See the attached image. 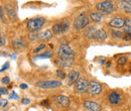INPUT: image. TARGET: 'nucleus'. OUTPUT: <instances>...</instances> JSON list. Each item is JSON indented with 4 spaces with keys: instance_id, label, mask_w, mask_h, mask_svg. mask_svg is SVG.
I'll return each instance as SVG.
<instances>
[{
    "instance_id": "f704fd0d",
    "label": "nucleus",
    "mask_w": 131,
    "mask_h": 111,
    "mask_svg": "<svg viewBox=\"0 0 131 111\" xmlns=\"http://www.w3.org/2000/svg\"><path fill=\"white\" fill-rule=\"evenodd\" d=\"M22 103H23V104H29V103H30V100H29V99H23V100H22Z\"/></svg>"
},
{
    "instance_id": "f8f14e48",
    "label": "nucleus",
    "mask_w": 131,
    "mask_h": 111,
    "mask_svg": "<svg viewBox=\"0 0 131 111\" xmlns=\"http://www.w3.org/2000/svg\"><path fill=\"white\" fill-rule=\"evenodd\" d=\"M88 87H89V83H88L87 80L84 79V78L79 79L77 84H76V90L78 92H85L88 89Z\"/></svg>"
},
{
    "instance_id": "ddd939ff",
    "label": "nucleus",
    "mask_w": 131,
    "mask_h": 111,
    "mask_svg": "<svg viewBox=\"0 0 131 111\" xmlns=\"http://www.w3.org/2000/svg\"><path fill=\"white\" fill-rule=\"evenodd\" d=\"M12 47L14 49H17V51L22 49L26 47V42L22 38H14L12 41Z\"/></svg>"
},
{
    "instance_id": "2f4dec72",
    "label": "nucleus",
    "mask_w": 131,
    "mask_h": 111,
    "mask_svg": "<svg viewBox=\"0 0 131 111\" xmlns=\"http://www.w3.org/2000/svg\"><path fill=\"white\" fill-rule=\"evenodd\" d=\"M7 89L6 88H4V87H2V88H0V95H4V94H7Z\"/></svg>"
},
{
    "instance_id": "6e6552de",
    "label": "nucleus",
    "mask_w": 131,
    "mask_h": 111,
    "mask_svg": "<svg viewBox=\"0 0 131 111\" xmlns=\"http://www.w3.org/2000/svg\"><path fill=\"white\" fill-rule=\"evenodd\" d=\"M88 91L90 93V95H97L102 91V86L101 84H99L97 82H91L89 83V87H88Z\"/></svg>"
},
{
    "instance_id": "9d476101",
    "label": "nucleus",
    "mask_w": 131,
    "mask_h": 111,
    "mask_svg": "<svg viewBox=\"0 0 131 111\" xmlns=\"http://www.w3.org/2000/svg\"><path fill=\"white\" fill-rule=\"evenodd\" d=\"M54 101H56V103L58 105H60L62 107H68V106H70V103H71L70 99L64 95L56 96L54 97Z\"/></svg>"
},
{
    "instance_id": "f257e3e1",
    "label": "nucleus",
    "mask_w": 131,
    "mask_h": 111,
    "mask_svg": "<svg viewBox=\"0 0 131 111\" xmlns=\"http://www.w3.org/2000/svg\"><path fill=\"white\" fill-rule=\"evenodd\" d=\"M86 36L88 38H91V39H101V41H104V39L107 38V33L104 32L103 29H96L94 27H90L86 32Z\"/></svg>"
},
{
    "instance_id": "72a5a7b5",
    "label": "nucleus",
    "mask_w": 131,
    "mask_h": 111,
    "mask_svg": "<svg viewBox=\"0 0 131 111\" xmlns=\"http://www.w3.org/2000/svg\"><path fill=\"white\" fill-rule=\"evenodd\" d=\"M8 67H9V64H8V63H5V65H4L3 67H2V69H1V71L3 72L4 70H6V69H8Z\"/></svg>"
},
{
    "instance_id": "393cba45",
    "label": "nucleus",
    "mask_w": 131,
    "mask_h": 111,
    "mask_svg": "<svg viewBox=\"0 0 131 111\" xmlns=\"http://www.w3.org/2000/svg\"><path fill=\"white\" fill-rule=\"evenodd\" d=\"M57 76H58L60 79H65V78H66L65 73H64L63 71H61V70H59V71L57 72Z\"/></svg>"
},
{
    "instance_id": "20e7f679",
    "label": "nucleus",
    "mask_w": 131,
    "mask_h": 111,
    "mask_svg": "<svg viewBox=\"0 0 131 111\" xmlns=\"http://www.w3.org/2000/svg\"><path fill=\"white\" fill-rule=\"evenodd\" d=\"M69 27H70V24L68 22V20H62L61 22H58L56 23L53 26H52V32L54 34H62L64 32H68L69 31Z\"/></svg>"
},
{
    "instance_id": "4c0bfd02",
    "label": "nucleus",
    "mask_w": 131,
    "mask_h": 111,
    "mask_svg": "<svg viewBox=\"0 0 131 111\" xmlns=\"http://www.w3.org/2000/svg\"><path fill=\"white\" fill-rule=\"evenodd\" d=\"M41 105H45V106H49V101H43V102H41Z\"/></svg>"
},
{
    "instance_id": "473e14b6",
    "label": "nucleus",
    "mask_w": 131,
    "mask_h": 111,
    "mask_svg": "<svg viewBox=\"0 0 131 111\" xmlns=\"http://www.w3.org/2000/svg\"><path fill=\"white\" fill-rule=\"evenodd\" d=\"M9 98H10V99H18L19 97H18V95H16L15 92H12V93L9 95Z\"/></svg>"
},
{
    "instance_id": "2eb2a0df",
    "label": "nucleus",
    "mask_w": 131,
    "mask_h": 111,
    "mask_svg": "<svg viewBox=\"0 0 131 111\" xmlns=\"http://www.w3.org/2000/svg\"><path fill=\"white\" fill-rule=\"evenodd\" d=\"M57 64L62 68H70L74 64V59H59L58 58Z\"/></svg>"
},
{
    "instance_id": "0eeeda50",
    "label": "nucleus",
    "mask_w": 131,
    "mask_h": 111,
    "mask_svg": "<svg viewBox=\"0 0 131 111\" xmlns=\"http://www.w3.org/2000/svg\"><path fill=\"white\" fill-rule=\"evenodd\" d=\"M96 8H97V10L101 11V12L110 13V12L113 10V8H114V4H113L111 1H109V0H107V1H102V2H100V3L97 4Z\"/></svg>"
},
{
    "instance_id": "f3484780",
    "label": "nucleus",
    "mask_w": 131,
    "mask_h": 111,
    "mask_svg": "<svg viewBox=\"0 0 131 111\" xmlns=\"http://www.w3.org/2000/svg\"><path fill=\"white\" fill-rule=\"evenodd\" d=\"M79 77H80V73H79L78 71H75V70L71 71V72L69 73V83H70V84H75V83H77L78 80H79Z\"/></svg>"
},
{
    "instance_id": "c85d7f7f",
    "label": "nucleus",
    "mask_w": 131,
    "mask_h": 111,
    "mask_svg": "<svg viewBox=\"0 0 131 111\" xmlns=\"http://www.w3.org/2000/svg\"><path fill=\"white\" fill-rule=\"evenodd\" d=\"M45 47H46V46H45L43 44H42V45H39V46H38L37 48H34V51H33V52H34V53H38L39 51H41V49H43V48H45Z\"/></svg>"
},
{
    "instance_id": "423d86ee",
    "label": "nucleus",
    "mask_w": 131,
    "mask_h": 111,
    "mask_svg": "<svg viewBox=\"0 0 131 111\" xmlns=\"http://www.w3.org/2000/svg\"><path fill=\"white\" fill-rule=\"evenodd\" d=\"M35 86L41 89H54L62 86V83L59 81H41V82H37Z\"/></svg>"
},
{
    "instance_id": "ea45409f",
    "label": "nucleus",
    "mask_w": 131,
    "mask_h": 111,
    "mask_svg": "<svg viewBox=\"0 0 131 111\" xmlns=\"http://www.w3.org/2000/svg\"><path fill=\"white\" fill-rule=\"evenodd\" d=\"M128 1H129V2H130V3H131V0H128Z\"/></svg>"
},
{
    "instance_id": "7c9ffc66",
    "label": "nucleus",
    "mask_w": 131,
    "mask_h": 111,
    "mask_svg": "<svg viewBox=\"0 0 131 111\" xmlns=\"http://www.w3.org/2000/svg\"><path fill=\"white\" fill-rule=\"evenodd\" d=\"M5 45V38L3 37V35L0 33V47H2V46H4Z\"/></svg>"
},
{
    "instance_id": "aec40b11",
    "label": "nucleus",
    "mask_w": 131,
    "mask_h": 111,
    "mask_svg": "<svg viewBox=\"0 0 131 111\" xmlns=\"http://www.w3.org/2000/svg\"><path fill=\"white\" fill-rule=\"evenodd\" d=\"M51 56H52L51 51H48V52H45L43 54H40V55L36 56L35 59H49V58H51Z\"/></svg>"
},
{
    "instance_id": "58836bf2",
    "label": "nucleus",
    "mask_w": 131,
    "mask_h": 111,
    "mask_svg": "<svg viewBox=\"0 0 131 111\" xmlns=\"http://www.w3.org/2000/svg\"><path fill=\"white\" fill-rule=\"evenodd\" d=\"M11 58H12L13 60H15V59H16V55H15V54H13V55L11 56Z\"/></svg>"
},
{
    "instance_id": "6ab92c4d",
    "label": "nucleus",
    "mask_w": 131,
    "mask_h": 111,
    "mask_svg": "<svg viewBox=\"0 0 131 111\" xmlns=\"http://www.w3.org/2000/svg\"><path fill=\"white\" fill-rule=\"evenodd\" d=\"M119 101H120V95L117 92H112L109 95V102L111 104H117L119 103Z\"/></svg>"
},
{
    "instance_id": "b1692460",
    "label": "nucleus",
    "mask_w": 131,
    "mask_h": 111,
    "mask_svg": "<svg viewBox=\"0 0 131 111\" xmlns=\"http://www.w3.org/2000/svg\"><path fill=\"white\" fill-rule=\"evenodd\" d=\"M123 39L126 41V42L131 41V32H125V33L123 34Z\"/></svg>"
},
{
    "instance_id": "cd10ccee",
    "label": "nucleus",
    "mask_w": 131,
    "mask_h": 111,
    "mask_svg": "<svg viewBox=\"0 0 131 111\" xmlns=\"http://www.w3.org/2000/svg\"><path fill=\"white\" fill-rule=\"evenodd\" d=\"M1 81H2V84L7 85V84H9V83H10V78H9V77H4V78H2V79H1Z\"/></svg>"
},
{
    "instance_id": "a878e982",
    "label": "nucleus",
    "mask_w": 131,
    "mask_h": 111,
    "mask_svg": "<svg viewBox=\"0 0 131 111\" xmlns=\"http://www.w3.org/2000/svg\"><path fill=\"white\" fill-rule=\"evenodd\" d=\"M28 37H29V39H37V33H34V32H30L29 34H28Z\"/></svg>"
},
{
    "instance_id": "c756f323",
    "label": "nucleus",
    "mask_w": 131,
    "mask_h": 111,
    "mask_svg": "<svg viewBox=\"0 0 131 111\" xmlns=\"http://www.w3.org/2000/svg\"><path fill=\"white\" fill-rule=\"evenodd\" d=\"M126 62H127V58H126V57H122V58H120V59L118 60V64H120V65L126 63Z\"/></svg>"
},
{
    "instance_id": "4be33fe9",
    "label": "nucleus",
    "mask_w": 131,
    "mask_h": 111,
    "mask_svg": "<svg viewBox=\"0 0 131 111\" xmlns=\"http://www.w3.org/2000/svg\"><path fill=\"white\" fill-rule=\"evenodd\" d=\"M91 19L93 20V21H95V22H99L101 19H102V14H100L98 12H93V13H91Z\"/></svg>"
},
{
    "instance_id": "1a4fd4ad",
    "label": "nucleus",
    "mask_w": 131,
    "mask_h": 111,
    "mask_svg": "<svg viewBox=\"0 0 131 111\" xmlns=\"http://www.w3.org/2000/svg\"><path fill=\"white\" fill-rule=\"evenodd\" d=\"M84 107L88 111H101V106L98 103L94 102V101H89L86 100L84 102Z\"/></svg>"
},
{
    "instance_id": "4468645a",
    "label": "nucleus",
    "mask_w": 131,
    "mask_h": 111,
    "mask_svg": "<svg viewBox=\"0 0 131 111\" xmlns=\"http://www.w3.org/2000/svg\"><path fill=\"white\" fill-rule=\"evenodd\" d=\"M52 35H53L52 31L47 29L45 32L37 33V39H39V41H48V39H50L52 37Z\"/></svg>"
},
{
    "instance_id": "39448f33",
    "label": "nucleus",
    "mask_w": 131,
    "mask_h": 111,
    "mask_svg": "<svg viewBox=\"0 0 131 111\" xmlns=\"http://www.w3.org/2000/svg\"><path fill=\"white\" fill-rule=\"evenodd\" d=\"M88 24H89V18L84 14L79 15L74 21V26L77 31H82L83 28H85Z\"/></svg>"
},
{
    "instance_id": "e433bc0d",
    "label": "nucleus",
    "mask_w": 131,
    "mask_h": 111,
    "mask_svg": "<svg viewBox=\"0 0 131 111\" xmlns=\"http://www.w3.org/2000/svg\"><path fill=\"white\" fill-rule=\"evenodd\" d=\"M27 87H28V86H27L26 84H21V85H20V88H21V89H26Z\"/></svg>"
},
{
    "instance_id": "7ed1b4c3",
    "label": "nucleus",
    "mask_w": 131,
    "mask_h": 111,
    "mask_svg": "<svg viewBox=\"0 0 131 111\" xmlns=\"http://www.w3.org/2000/svg\"><path fill=\"white\" fill-rule=\"evenodd\" d=\"M43 24H45V18H41V17L33 18L27 22V28L31 32H34L40 29L43 26Z\"/></svg>"
},
{
    "instance_id": "f03ea898",
    "label": "nucleus",
    "mask_w": 131,
    "mask_h": 111,
    "mask_svg": "<svg viewBox=\"0 0 131 111\" xmlns=\"http://www.w3.org/2000/svg\"><path fill=\"white\" fill-rule=\"evenodd\" d=\"M75 52L68 45H62L58 49V58L59 59H74Z\"/></svg>"
},
{
    "instance_id": "bb28decb",
    "label": "nucleus",
    "mask_w": 131,
    "mask_h": 111,
    "mask_svg": "<svg viewBox=\"0 0 131 111\" xmlns=\"http://www.w3.org/2000/svg\"><path fill=\"white\" fill-rule=\"evenodd\" d=\"M7 104H8V101L6 100V99H2V100H0V107H5V106H7Z\"/></svg>"
},
{
    "instance_id": "412c9836",
    "label": "nucleus",
    "mask_w": 131,
    "mask_h": 111,
    "mask_svg": "<svg viewBox=\"0 0 131 111\" xmlns=\"http://www.w3.org/2000/svg\"><path fill=\"white\" fill-rule=\"evenodd\" d=\"M130 31H131V19L127 18V19H125V24L123 26V32H130Z\"/></svg>"
},
{
    "instance_id": "dca6fc26",
    "label": "nucleus",
    "mask_w": 131,
    "mask_h": 111,
    "mask_svg": "<svg viewBox=\"0 0 131 111\" xmlns=\"http://www.w3.org/2000/svg\"><path fill=\"white\" fill-rule=\"evenodd\" d=\"M119 7L125 11L126 13H131V3L127 0H120L119 1Z\"/></svg>"
},
{
    "instance_id": "5701e85b",
    "label": "nucleus",
    "mask_w": 131,
    "mask_h": 111,
    "mask_svg": "<svg viewBox=\"0 0 131 111\" xmlns=\"http://www.w3.org/2000/svg\"><path fill=\"white\" fill-rule=\"evenodd\" d=\"M111 35H112L113 38H120V37L123 36V32H119V31H112Z\"/></svg>"
},
{
    "instance_id": "a211bd4d",
    "label": "nucleus",
    "mask_w": 131,
    "mask_h": 111,
    "mask_svg": "<svg viewBox=\"0 0 131 111\" xmlns=\"http://www.w3.org/2000/svg\"><path fill=\"white\" fill-rule=\"evenodd\" d=\"M5 9H6L7 14H8L10 19H12V20H15L16 19V12H15V10H14V8H13L12 5H6Z\"/></svg>"
},
{
    "instance_id": "c9c22d12",
    "label": "nucleus",
    "mask_w": 131,
    "mask_h": 111,
    "mask_svg": "<svg viewBox=\"0 0 131 111\" xmlns=\"http://www.w3.org/2000/svg\"><path fill=\"white\" fill-rule=\"evenodd\" d=\"M0 17H1V19H4V15H3V9H2V7H0Z\"/></svg>"
},
{
    "instance_id": "9b49d317",
    "label": "nucleus",
    "mask_w": 131,
    "mask_h": 111,
    "mask_svg": "<svg viewBox=\"0 0 131 111\" xmlns=\"http://www.w3.org/2000/svg\"><path fill=\"white\" fill-rule=\"evenodd\" d=\"M124 24H125V19L121 17H115L113 19H111L109 22V25L114 28H121L124 26Z\"/></svg>"
}]
</instances>
